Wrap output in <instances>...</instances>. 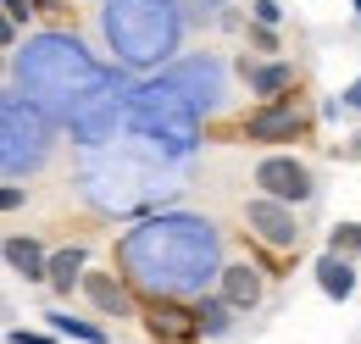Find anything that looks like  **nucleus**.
I'll use <instances>...</instances> for the list:
<instances>
[{
  "label": "nucleus",
  "mask_w": 361,
  "mask_h": 344,
  "mask_svg": "<svg viewBox=\"0 0 361 344\" xmlns=\"http://www.w3.org/2000/svg\"><path fill=\"white\" fill-rule=\"evenodd\" d=\"M117 261L156 300H178L206 289V278H217V228L189 211L150 216L117 245Z\"/></svg>",
  "instance_id": "nucleus-1"
},
{
  "label": "nucleus",
  "mask_w": 361,
  "mask_h": 344,
  "mask_svg": "<svg viewBox=\"0 0 361 344\" xmlns=\"http://www.w3.org/2000/svg\"><path fill=\"white\" fill-rule=\"evenodd\" d=\"M178 28L183 17L173 0H106V39L134 67L167 61L178 44Z\"/></svg>",
  "instance_id": "nucleus-2"
},
{
  "label": "nucleus",
  "mask_w": 361,
  "mask_h": 344,
  "mask_svg": "<svg viewBox=\"0 0 361 344\" xmlns=\"http://www.w3.org/2000/svg\"><path fill=\"white\" fill-rule=\"evenodd\" d=\"M17 67H23V89H34L39 100H56V106H78L100 89V67H90L78 56V39L67 34H39Z\"/></svg>",
  "instance_id": "nucleus-3"
},
{
  "label": "nucleus",
  "mask_w": 361,
  "mask_h": 344,
  "mask_svg": "<svg viewBox=\"0 0 361 344\" xmlns=\"http://www.w3.org/2000/svg\"><path fill=\"white\" fill-rule=\"evenodd\" d=\"M50 156V123L28 100H0V172L23 178Z\"/></svg>",
  "instance_id": "nucleus-4"
},
{
  "label": "nucleus",
  "mask_w": 361,
  "mask_h": 344,
  "mask_svg": "<svg viewBox=\"0 0 361 344\" xmlns=\"http://www.w3.org/2000/svg\"><path fill=\"white\" fill-rule=\"evenodd\" d=\"M256 183H262V200H278V206L312 200V167L295 161V156H267L256 167Z\"/></svg>",
  "instance_id": "nucleus-5"
},
{
  "label": "nucleus",
  "mask_w": 361,
  "mask_h": 344,
  "mask_svg": "<svg viewBox=\"0 0 361 344\" xmlns=\"http://www.w3.org/2000/svg\"><path fill=\"white\" fill-rule=\"evenodd\" d=\"M245 228H250V239H262L267 250H295L300 245V222L289 206H278V200H245Z\"/></svg>",
  "instance_id": "nucleus-6"
},
{
  "label": "nucleus",
  "mask_w": 361,
  "mask_h": 344,
  "mask_svg": "<svg viewBox=\"0 0 361 344\" xmlns=\"http://www.w3.org/2000/svg\"><path fill=\"white\" fill-rule=\"evenodd\" d=\"M267 295V278L250 266V261H233V266H217V300L228 311H256Z\"/></svg>",
  "instance_id": "nucleus-7"
},
{
  "label": "nucleus",
  "mask_w": 361,
  "mask_h": 344,
  "mask_svg": "<svg viewBox=\"0 0 361 344\" xmlns=\"http://www.w3.org/2000/svg\"><path fill=\"white\" fill-rule=\"evenodd\" d=\"M245 139H262V145H283V139H295V133L306 128V117L289 106V100H278V106H256L245 123Z\"/></svg>",
  "instance_id": "nucleus-8"
},
{
  "label": "nucleus",
  "mask_w": 361,
  "mask_h": 344,
  "mask_svg": "<svg viewBox=\"0 0 361 344\" xmlns=\"http://www.w3.org/2000/svg\"><path fill=\"white\" fill-rule=\"evenodd\" d=\"M145 333L161 339V344H189L195 339V317H189V305H178V300H150Z\"/></svg>",
  "instance_id": "nucleus-9"
},
{
  "label": "nucleus",
  "mask_w": 361,
  "mask_h": 344,
  "mask_svg": "<svg viewBox=\"0 0 361 344\" xmlns=\"http://www.w3.org/2000/svg\"><path fill=\"white\" fill-rule=\"evenodd\" d=\"M78 283H84V295H90V305L100 317H134V300H128L123 278H111V272H84Z\"/></svg>",
  "instance_id": "nucleus-10"
},
{
  "label": "nucleus",
  "mask_w": 361,
  "mask_h": 344,
  "mask_svg": "<svg viewBox=\"0 0 361 344\" xmlns=\"http://www.w3.org/2000/svg\"><path fill=\"white\" fill-rule=\"evenodd\" d=\"M245 84L256 89V94H267V106H278L295 89V67L289 61H245Z\"/></svg>",
  "instance_id": "nucleus-11"
},
{
  "label": "nucleus",
  "mask_w": 361,
  "mask_h": 344,
  "mask_svg": "<svg viewBox=\"0 0 361 344\" xmlns=\"http://www.w3.org/2000/svg\"><path fill=\"white\" fill-rule=\"evenodd\" d=\"M84 266H90V250H84V245H67V250L45 256V283L56 295H73V283L84 278Z\"/></svg>",
  "instance_id": "nucleus-12"
},
{
  "label": "nucleus",
  "mask_w": 361,
  "mask_h": 344,
  "mask_svg": "<svg viewBox=\"0 0 361 344\" xmlns=\"http://www.w3.org/2000/svg\"><path fill=\"white\" fill-rule=\"evenodd\" d=\"M0 256L11 261V272H23L28 283H45V245H39V239L17 233V239H6V245H0Z\"/></svg>",
  "instance_id": "nucleus-13"
},
{
  "label": "nucleus",
  "mask_w": 361,
  "mask_h": 344,
  "mask_svg": "<svg viewBox=\"0 0 361 344\" xmlns=\"http://www.w3.org/2000/svg\"><path fill=\"white\" fill-rule=\"evenodd\" d=\"M317 289L328 295V300H350L356 295V266L339 256H322L317 261Z\"/></svg>",
  "instance_id": "nucleus-14"
},
{
  "label": "nucleus",
  "mask_w": 361,
  "mask_h": 344,
  "mask_svg": "<svg viewBox=\"0 0 361 344\" xmlns=\"http://www.w3.org/2000/svg\"><path fill=\"white\" fill-rule=\"evenodd\" d=\"M189 317H195V333H206V339H223L228 328H233V317H228V305L217 295H200V300L189 305Z\"/></svg>",
  "instance_id": "nucleus-15"
},
{
  "label": "nucleus",
  "mask_w": 361,
  "mask_h": 344,
  "mask_svg": "<svg viewBox=\"0 0 361 344\" xmlns=\"http://www.w3.org/2000/svg\"><path fill=\"white\" fill-rule=\"evenodd\" d=\"M45 322H50V333H61V339H84V344H106V328H100V322H84V317H67V311H50Z\"/></svg>",
  "instance_id": "nucleus-16"
},
{
  "label": "nucleus",
  "mask_w": 361,
  "mask_h": 344,
  "mask_svg": "<svg viewBox=\"0 0 361 344\" xmlns=\"http://www.w3.org/2000/svg\"><path fill=\"white\" fill-rule=\"evenodd\" d=\"M328 256H339V261L361 256V222H339V228L328 233Z\"/></svg>",
  "instance_id": "nucleus-17"
},
{
  "label": "nucleus",
  "mask_w": 361,
  "mask_h": 344,
  "mask_svg": "<svg viewBox=\"0 0 361 344\" xmlns=\"http://www.w3.org/2000/svg\"><path fill=\"white\" fill-rule=\"evenodd\" d=\"M0 11H6V23H11V28H28V17H34V6H28V0H0Z\"/></svg>",
  "instance_id": "nucleus-18"
},
{
  "label": "nucleus",
  "mask_w": 361,
  "mask_h": 344,
  "mask_svg": "<svg viewBox=\"0 0 361 344\" xmlns=\"http://www.w3.org/2000/svg\"><path fill=\"white\" fill-rule=\"evenodd\" d=\"M278 17H283V6H278V0H256V28H272Z\"/></svg>",
  "instance_id": "nucleus-19"
},
{
  "label": "nucleus",
  "mask_w": 361,
  "mask_h": 344,
  "mask_svg": "<svg viewBox=\"0 0 361 344\" xmlns=\"http://www.w3.org/2000/svg\"><path fill=\"white\" fill-rule=\"evenodd\" d=\"M23 206V189L17 183H0V211H17Z\"/></svg>",
  "instance_id": "nucleus-20"
},
{
  "label": "nucleus",
  "mask_w": 361,
  "mask_h": 344,
  "mask_svg": "<svg viewBox=\"0 0 361 344\" xmlns=\"http://www.w3.org/2000/svg\"><path fill=\"white\" fill-rule=\"evenodd\" d=\"M6 339H11V344H56V339H50V333H28V328H11Z\"/></svg>",
  "instance_id": "nucleus-21"
},
{
  "label": "nucleus",
  "mask_w": 361,
  "mask_h": 344,
  "mask_svg": "<svg viewBox=\"0 0 361 344\" xmlns=\"http://www.w3.org/2000/svg\"><path fill=\"white\" fill-rule=\"evenodd\" d=\"M250 39L262 44V50H278V34H272V28H250Z\"/></svg>",
  "instance_id": "nucleus-22"
},
{
  "label": "nucleus",
  "mask_w": 361,
  "mask_h": 344,
  "mask_svg": "<svg viewBox=\"0 0 361 344\" xmlns=\"http://www.w3.org/2000/svg\"><path fill=\"white\" fill-rule=\"evenodd\" d=\"M28 6H34V11H45V17H56V11L67 6V0H28Z\"/></svg>",
  "instance_id": "nucleus-23"
},
{
  "label": "nucleus",
  "mask_w": 361,
  "mask_h": 344,
  "mask_svg": "<svg viewBox=\"0 0 361 344\" xmlns=\"http://www.w3.org/2000/svg\"><path fill=\"white\" fill-rule=\"evenodd\" d=\"M345 106H350V111H361V78H356L350 89H345Z\"/></svg>",
  "instance_id": "nucleus-24"
},
{
  "label": "nucleus",
  "mask_w": 361,
  "mask_h": 344,
  "mask_svg": "<svg viewBox=\"0 0 361 344\" xmlns=\"http://www.w3.org/2000/svg\"><path fill=\"white\" fill-rule=\"evenodd\" d=\"M11 39H17V28H11V23H6V11H0V50H6Z\"/></svg>",
  "instance_id": "nucleus-25"
},
{
  "label": "nucleus",
  "mask_w": 361,
  "mask_h": 344,
  "mask_svg": "<svg viewBox=\"0 0 361 344\" xmlns=\"http://www.w3.org/2000/svg\"><path fill=\"white\" fill-rule=\"evenodd\" d=\"M195 6H200V17H217L223 11V0H195Z\"/></svg>",
  "instance_id": "nucleus-26"
},
{
  "label": "nucleus",
  "mask_w": 361,
  "mask_h": 344,
  "mask_svg": "<svg viewBox=\"0 0 361 344\" xmlns=\"http://www.w3.org/2000/svg\"><path fill=\"white\" fill-rule=\"evenodd\" d=\"M350 6H356V11H361V0H350Z\"/></svg>",
  "instance_id": "nucleus-27"
}]
</instances>
